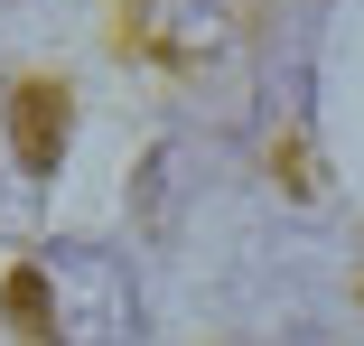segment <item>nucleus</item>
<instances>
[{"mask_svg":"<svg viewBox=\"0 0 364 346\" xmlns=\"http://www.w3.org/2000/svg\"><path fill=\"white\" fill-rule=\"evenodd\" d=\"M252 19V0H131V38L150 47L159 65H205L225 56Z\"/></svg>","mask_w":364,"mask_h":346,"instance_id":"obj_3","label":"nucleus"},{"mask_svg":"<svg viewBox=\"0 0 364 346\" xmlns=\"http://www.w3.org/2000/svg\"><path fill=\"white\" fill-rule=\"evenodd\" d=\"M56 159H65V94L0 85V234H38Z\"/></svg>","mask_w":364,"mask_h":346,"instance_id":"obj_2","label":"nucleus"},{"mask_svg":"<svg viewBox=\"0 0 364 346\" xmlns=\"http://www.w3.org/2000/svg\"><path fill=\"white\" fill-rule=\"evenodd\" d=\"M10 309H19L28 337H65V346H122V337H140L131 262L103 253V243H56V253H38L19 281H10Z\"/></svg>","mask_w":364,"mask_h":346,"instance_id":"obj_1","label":"nucleus"}]
</instances>
